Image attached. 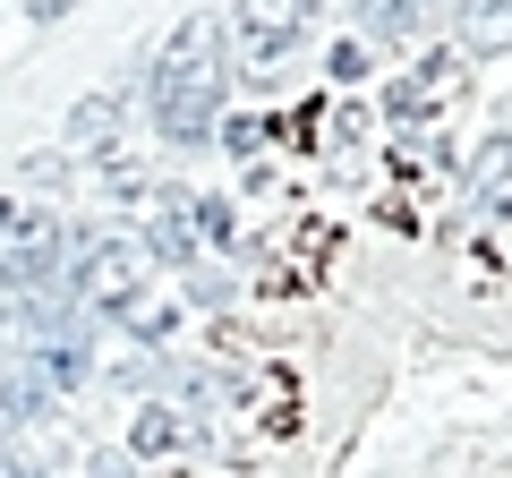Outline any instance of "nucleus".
Segmentation results:
<instances>
[{
  "label": "nucleus",
  "mask_w": 512,
  "mask_h": 478,
  "mask_svg": "<svg viewBox=\"0 0 512 478\" xmlns=\"http://www.w3.org/2000/svg\"><path fill=\"white\" fill-rule=\"evenodd\" d=\"M231 103V52H222V18H180L146 60V111L163 146H205Z\"/></svg>",
  "instance_id": "obj_1"
},
{
  "label": "nucleus",
  "mask_w": 512,
  "mask_h": 478,
  "mask_svg": "<svg viewBox=\"0 0 512 478\" xmlns=\"http://www.w3.org/2000/svg\"><path fill=\"white\" fill-rule=\"evenodd\" d=\"M60 299H69V308H86V316H111V325H120V316L146 299V239H128V231H94V239H77Z\"/></svg>",
  "instance_id": "obj_2"
},
{
  "label": "nucleus",
  "mask_w": 512,
  "mask_h": 478,
  "mask_svg": "<svg viewBox=\"0 0 512 478\" xmlns=\"http://www.w3.org/2000/svg\"><path fill=\"white\" fill-rule=\"evenodd\" d=\"M316 0H231V35L248 60H282L299 35H308Z\"/></svg>",
  "instance_id": "obj_3"
},
{
  "label": "nucleus",
  "mask_w": 512,
  "mask_h": 478,
  "mask_svg": "<svg viewBox=\"0 0 512 478\" xmlns=\"http://www.w3.org/2000/svg\"><path fill=\"white\" fill-rule=\"evenodd\" d=\"M120 120H128V94H86V103L69 111V146L94 154V163H111V154H120Z\"/></svg>",
  "instance_id": "obj_4"
},
{
  "label": "nucleus",
  "mask_w": 512,
  "mask_h": 478,
  "mask_svg": "<svg viewBox=\"0 0 512 478\" xmlns=\"http://www.w3.org/2000/svg\"><path fill=\"white\" fill-rule=\"evenodd\" d=\"M180 444H197V427H188L171 402L137 410V427H128V453H137V461H163V453H180Z\"/></svg>",
  "instance_id": "obj_5"
},
{
  "label": "nucleus",
  "mask_w": 512,
  "mask_h": 478,
  "mask_svg": "<svg viewBox=\"0 0 512 478\" xmlns=\"http://www.w3.org/2000/svg\"><path fill=\"white\" fill-rule=\"evenodd\" d=\"M461 52H512V0H470L461 9Z\"/></svg>",
  "instance_id": "obj_6"
},
{
  "label": "nucleus",
  "mask_w": 512,
  "mask_h": 478,
  "mask_svg": "<svg viewBox=\"0 0 512 478\" xmlns=\"http://www.w3.org/2000/svg\"><path fill=\"white\" fill-rule=\"evenodd\" d=\"M359 26L376 43H402V35H419V26H427V9H419V0H359Z\"/></svg>",
  "instance_id": "obj_7"
},
{
  "label": "nucleus",
  "mask_w": 512,
  "mask_h": 478,
  "mask_svg": "<svg viewBox=\"0 0 512 478\" xmlns=\"http://www.w3.org/2000/svg\"><path fill=\"white\" fill-rule=\"evenodd\" d=\"M188 214H197V239L239 248V205H231V197H188Z\"/></svg>",
  "instance_id": "obj_8"
},
{
  "label": "nucleus",
  "mask_w": 512,
  "mask_h": 478,
  "mask_svg": "<svg viewBox=\"0 0 512 478\" xmlns=\"http://www.w3.org/2000/svg\"><path fill=\"white\" fill-rule=\"evenodd\" d=\"M436 94H453V60H427L410 86H393V111H427Z\"/></svg>",
  "instance_id": "obj_9"
},
{
  "label": "nucleus",
  "mask_w": 512,
  "mask_h": 478,
  "mask_svg": "<svg viewBox=\"0 0 512 478\" xmlns=\"http://www.w3.org/2000/svg\"><path fill=\"white\" fill-rule=\"evenodd\" d=\"M18 180H26V188H60V180H69V163H60V154H43V163L26 154V163H18Z\"/></svg>",
  "instance_id": "obj_10"
},
{
  "label": "nucleus",
  "mask_w": 512,
  "mask_h": 478,
  "mask_svg": "<svg viewBox=\"0 0 512 478\" xmlns=\"http://www.w3.org/2000/svg\"><path fill=\"white\" fill-rule=\"evenodd\" d=\"M188 299H197V308H222V299H231V282H222V274H188Z\"/></svg>",
  "instance_id": "obj_11"
},
{
  "label": "nucleus",
  "mask_w": 512,
  "mask_h": 478,
  "mask_svg": "<svg viewBox=\"0 0 512 478\" xmlns=\"http://www.w3.org/2000/svg\"><path fill=\"white\" fill-rule=\"evenodd\" d=\"M9 444H18V436H9V427H0V453H9Z\"/></svg>",
  "instance_id": "obj_12"
}]
</instances>
